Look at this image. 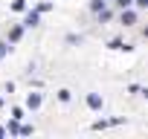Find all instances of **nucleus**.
<instances>
[{
	"mask_svg": "<svg viewBox=\"0 0 148 139\" xmlns=\"http://www.w3.org/2000/svg\"><path fill=\"white\" fill-rule=\"evenodd\" d=\"M38 20H41V12L35 9V12H29V15L23 18V26H26V29H32V26H38Z\"/></svg>",
	"mask_w": 148,
	"mask_h": 139,
	"instance_id": "nucleus-1",
	"label": "nucleus"
},
{
	"mask_svg": "<svg viewBox=\"0 0 148 139\" xmlns=\"http://www.w3.org/2000/svg\"><path fill=\"white\" fill-rule=\"evenodd\" d=\"M122 23H125V26H134V23H136V12H134L131 6H125V12H122Z\"/></svg>",
	"mask_w": 148,
	"mask_h": 139,
	"instance_id": "nucleus-2",
	"label": "nucleus"
},
{
	"mask_svg": "<svg viewBox=\"0 0 148 139\" xmlns=\"http://www.w3.org/2000/svg\"><path fill=\"white\" fill-rule=\"evenodd\" d=\"M87 104H90V110H102V96L90 93V96H87Z\"/></svg>",
	"mask_w": 148,
	"mask_h": 139,
	"instance_id": "nucleus-3",
	"label": "nucleus"
},
{
	"mask_svg": "<svg viewBox=\"0 0 148 139\" xmlns=\"http://www.w3.org/2000/svg\"><path fill=\"white\" fill-rule=\"evenodd\" d=\"M26 104H29L32 110H38V107H41V96H38V93H29V99H26Z\"/></svg>",
	"mask_w": 148,
	"mask_h": 139,
	"instance_id": "nucleus-4",
	"label": "nucleus"
},
{
	"mask_svg": "<svg viewBox=\"0 0 148 139\" xmlns=\"http://www.w3.org/2000/svg\"><path fill=\"white\" fill-rule=\"evenodd\" d=\"M110 18H113V12L102 6V9H99V23H105V20H110Z\"/></svg>",
	"mask_w": 148,
	"mask_h": 139,
	"instance_id": "nucleus-5",
	"label": "nucleus"
},
{
	"mask_svg": "<svg viewBox=\"0 0 148 139\" xmlns=\"http://www.w3.org/2000/svg\"><path fill=\"white\" fill-rule=\"evenodd\" d=\"M21 35H23V26H15V29H12V35H9V41L15 44V41H21Z\"/></svg>",
	"mask_w": 148,
	"mask_h": 139,
	"instance_id": "nucleus-6",
	"label": "nucleus"
},
{
	"mask_svg": "<svg viewBox=\"0 0 148 139\" xmlns=\"http://www.w3.org/2000/svg\"><path fill=\"white\" fill-rule=\"evenodd\" d=\"M110 49H131V46L122 44V41H110Z\"/></svg>",
	"mask_w": 148,
	"mask_h": 139,
	"instance_id": "nucleus-7",
	"label": "nucleus"
},
{
	"mask_svg": "<svg viewBox=\"0 0 148 139\" xmlns=\"http://www.w3.org/2000/svg\"><path fill=\"white\" fill-rule=\"evenodd\" d=\"M12 9H15V12H21V9H26V0H15V3H12Z\"/></svg>",
	"mask_w": 148,
	"mask_h": 139,
	"instance_id": "nucleus-8",
	"label": "nucleus"
},
{
	"mask_svg": "<svg viewBox=\"0 0 148 139\" xmlns=\"http://www.w3.org/2000/svg\"><path fill=\"white\" fill-rule=\"evenodd\" d=\"M12 119H18V122H21V119H23V110H21V107H12Z\"/></svg>",
	"mask_w": 148,
	"mask_h": 139,
	"instance_id": "nucleus-9",
	"label": "nucleus"
},
{
	"mask_svg": "<svg viewBox=\"0 0 148 139\" xmlns=\"http://www.w3.org/2000/svg\"><path fill=\"white\" fill-rule=\"evenodd\" d=\"M58 99L61 102H70V90H58Z\"/></svg>",
	"mask_w": 148,
	"mask_h": 139,
	"instance_id": "nucleus-10",
	"label": "nucleus"
},
{
	"mask_svg": "<svg viewBox=\"0 0 148 139\" xmlns=\"http://www.w3.org/2000/svg\"><path fill=\"white\" fill-rule=\"evenodd\" d=\"M6 52H9V46H6V41H0V58H3Z\"/></svg>",
	"mask_w": 148,
	"mask_h": 139,
	"instance_id": "nucleus-11",
	"label": "nucleus"
},
{
	"mask_svg": "<svg viewBox=\"0 0 148 139\" xmlns=\"http://www.w3.org/2000/svg\"><path fill=\"white\" fill-rule=\"evenodd\" d=\"M131 3H136L139 9H145V6H148V0H131Z\"/></svg>",
	"mask_w": 148,
	"mask_h": 139,
	"instance_id": "nucleus-12",
	"label": "nucleus"
},
{
	"mask_svg": "<svg viewBox=\"0 0 148 139\" xmlns=\"http://www.w3.org/2000/svg\"><path fill=\"white\" fill-rule=\"evenodd\" d=\"M116 3H119V6L125 9V6H131V0H116Z\"/></svg>",
	"mask_w": 148,
	"mask_h": 139,
	"instance_id": "nucleus-13",
	"label": "nucleus"
}]
</instances>
